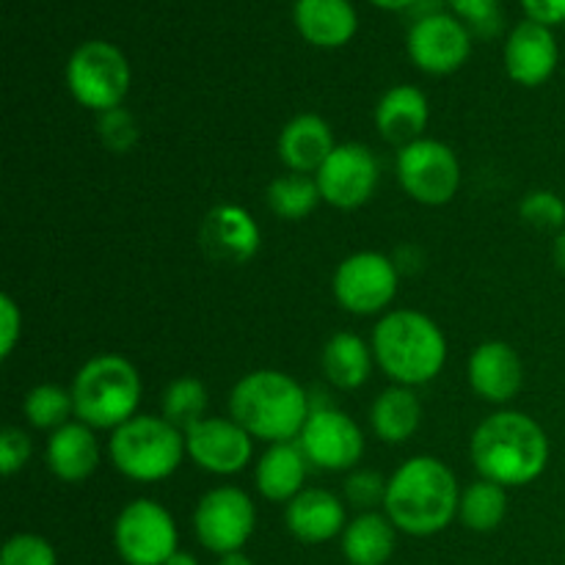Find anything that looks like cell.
I'll return each mask as SVG.
<instances>
[{"label": "cell", "instance_id": "cell-1", "mask_svg": "<svg viewBox=\"0 0 565 565\" xmlns=\"http://www.w3.org/2000/svg\"><path fill=\"white\" fill-rule=\"evenodd\" d=\"M461 491L456 475L434 456L408 458L390 478L384 511L401 533L428 539L458 516Z\"/></svg>", "mask_w": 565, "mask_h": 565}, {"label": "cell", "instance_id": "cell-2", "mask_svg": "<svg viewBox=\"0 0 565 565\" xmlns=\"http://www.w3.org/2000/svg\"><path fill=\"white\" fill-rule=\"evenodd\" d=\"M472 461L480 478L516 489L544 475L550 461V439L527 414L497 412L486 417L472 434Z\"/></svg>", "mask_w": 565, "mask_h": 565}, {"label": "cell", "instance_id": "cell-3", "mask_svg": "<svg viewBox=\"0 0 565 565\" xmlns=\"http://www.w3.org/2000/svg\"><path fill=\"white\" fill-rule=\"evenodd\" d=\"M230 414L252 439L281 445L301 436L312 408L296 379L279 370H254L232 390Z\"/></svg>", "mask_w": 565, "mask_h": 565}, {"label": "cell", "instance_id": "cell-4", "mask_svg": "<svg viewBox=\"0 0 565 565\" xmlns=\"http://www.w3.org/2000/svg\"><path fill=\"white\" fill-rule=\"evenodd\" d=\"M373 356L395 384L423 386L445 370L447 340L428 315L397 309L375 326Z\"/></svg>", "mask_w": 565, "mask_h": 565}, {"label": "cell", "instance_id": "cell-5", "mask_svg": "<svg viewBox=\"0 0 565 565\" xmlns=\"http://www.w3.org/2000/svg\"><path fill=\"white\" fill-rule=\"evenodd\" d=\"M75 417L94 430H116L136 417L141 403V379L132 362L116 353L94 356L77 370L72 384Z\"/></svg>", "mask_w": 565, "mask_h": 565}, {"label": "cell", "instance_id": "cell-6", "mask_svg": "<svg viewBox=\"0 0 565 565\" xmlns=\"http://www.w3.org/2000/svg\"><path fill=\"white\" fill-rule=\"evenodd\" d=\"M110 461L136 483H158L180 469L185 456V434L166 417L136 414L110 436Z\"/></svg>", "mask_w": 565, "mask_h": 565}, {"label": "cell", "instance_id": "cell-7", "mask_svg": "<svg viewBox=\"0 0 565 565\" xmlns=\"http://www.w3.org/2000/svg\"><path fill=\"white\" fill-rule=\"evenodd\" d=\"M66 86L83 108L97 114L121 108L130 92V64L110 42H86L66 64Z\"/></svg>", "mask_w": 565, "mask_h": 565}, {"label": "cell", "instance_id": "cell-8", "mask_svg": "<svg viewBox=\"0 0 565 565\" xmlns=\"http://www.w3.org/2000/svg\"><path fill=\"white\" fill-rule=\"evenodd\" d=\"M177 541L174 519L154 500H132L116 519L114 544L127 565H166Z\"/></svg>", "mask_w": 565, "mask_h": 565}, {"label": "cell", "instance_id": "cell-9", "mask_svg": "<svg viewBox=\"0 0 565 565\" xmlns=\"http://www.w3.org/2000/svg\"><path fill=\"white\" fill-rule=\"evenodd\" d=\"M257 524L252 497L237 486H218L199 500L193 511V533L199 544L213 555L241 552Z\"/></svg>", "mask_w": 565, "mask_h": 565}, {"label": "cell", "instance_id": "cell-10", "mask_svg": "<svg viewBox=\"0 0 565 565\" xmlns=\"http://www.w3.org/2000/svg\"><path fill=\"white\" fill-rule=\"evenodd\" d=\"M397 177L414 202L441 207L461 188V163L447 143L419 138L397 152Z\"/></svg>", "mask_w": 565, "mask_h": 565}, {"label": "cell", "instance_id": "cell-11", "mask_svg": "<svg viewBox=\"0 0 565 565\" xmlns=\"http://www.w3.org/2000/svg\"><path fill=\"white\" fill-rule=\"evenodd\" d=\"M397 296V265L386 254L359 252L340 263L334 274V298L345 312L375 315Z\"/></svg>", "mask_w": 565, "mask_h": 565}, {"label": "cell", "instance_id": "cell-12", "mask_svg": "<svg viewBox=\"0 0 565 565\" xmlns=\"http://www.w3.org/2000/svg\"><path fill=\"white\" fill-rule=\"evenodd\" d=\"M323 202L337 210H356L375 193L379 160L364 143H337L320 171L315 174Z\"/></svg>", "mask_w": 565, "mask_h": 565}, {"label": "cell", "instance_id": "cell-13", "mask_svg": "<svg viewBox=\"0 0 565 565\" xmlns=\"http://www.w3.org/2000/svg\"><path fill=\"white\" fill-rule=\"evenodd\" d=\"M309 463L329 472H345L364 456V436L348 414L337 408H315L298 436Z\"/></svg>", "mask_w": 565, "mask_h": 565}, {"label": "cell", "instance_id": "cell-14", "mask_svg": "<svg viewBox=\"0 0 565 565\" xmlns=\"http://www.w3.org/2000/svg\"><path fill=\"white\" fill-rule=\"evenodd\" d=\"M185 450L196 467L213 475H237L252 461V436L235 419H199L185 430Z\"/></svg>", "mask_w": 565, "mask_h": 565}, {"label": "cell", "instance_id": "cell-15", "mask_svg": "<svg viewBox=\"0 0 565 565\" xmlns=\"http://www.w3.org/2000/svg\"><path fill=\"white\" fill-rule=\"evenodd\" d=\"M204 257L224 265H246L259 252V226L241 204H218L199 226Z\"/></svg>", "mask_w": 565, "mask_h": 565}, {"label": "cell", "instance_id": "cell-16", "mask_svg": "<svg viewBox=\"0 0 565 565\" xmlns=\"http://www.w3.org/2000/svg\"><path fill=\"white\" fill-rule=\"evenodd\" d=\"M408 55L428 75H450L469 58V31L447 14H428L408 33Z\"/></svg>", "mask_w": 565, "mask_h": 565}, {"label": "cell", "instance_id": "cell-17", "mask_svg": "<svg viewBox=\"0 0 565 565\" xmlns=\"http://www.w3.org/2000/svg\"><path fill=\"white\" fill-rule=\"evenodd\" d=\"M557 66V42L550 25L524 20L511 33L505 47V70L519 86L535 88L552 77Z\"/></svg>", "mask_w": 565, "mask_h": 565}, {"label": "cell", "instance_id": "cell-18", "mask_svg": "<svg viewBox=\"0 0 565 565\" xmlns=\"http://www.w3.org/2000/svg\"><path fill=\"white\" fill-rule=\"evenodd\" d=\"M522 359L508 342H483L469 359V384L489 403H508L522 390Z\"/></svg>", "mask_w": 565, "mask_h": 565}, {"label": "cell", "instance_id": "cell-19", "mask_svg": "<svg viewBox=\"0 0 565 565\" xmlns=\"http://www.w3.org/2000/svg\"><path fill=\"white\" fill-rule=\"evenodd\" d=\"M285 524L301 544H326L345 533V505L326 489H303L287 502Z\"/></svg>", "mask_w": 565, "mask_h": 565}, {"label": "cell", "instance_id": "cell-20", "mask_svg": "<svg viewBox=\"0 0 565 565\" xmlns=\"http://www.w3.org/2000/svg\"><path fill=\"white\" fill-rule=\"evenodd\" d=\"M334 149V132L318 114L296 116L287 121L279 136V158L292 174H309V171L318 174Z\"/></svg>", "mask_w": 565, "mask_h": 565}, {"label": "cell", "instance_id": "cell-21", "mask_svg": "<svg viewBox=\"0 0 565 565\" xmlns=\"http://www.w3.org/2000/svg\"><path fill=\"white\" fill-rule=\"evenodd\" d=\"M309 458L303 456L298 441H281V445H270L263 452L254 469V483L257 491L270 502H290L303 491V480H307Z\"/></svg>", "mask_w": 565, "mask_h": 565}, {"label": "cell", "instance_id": "cell-22", "mask_svg": "<svg viewBox=\"0 0 565 565\" xmlns=\"http://www.w3.org/2000/svg\"><path fill=\"white\" fill-rule=\"evenodd\" d=\"M50 472L64 483H83L99 467V445L86 423H66L47 441Z\"/></svg>", "mask_w": 565, "mask_h": 565}, {"label": "cell", "instance_id": "cell-23", "mask_svg": "<svg viewBox=\"0 0 565 565\" xmlns=\"http://www.w3.org/2000/svg\"><path fill=\"white\" fill-rule=\"evenodd\" d=\"M375 125L386 141L401 149L408 147L428 127V99L417 86L390 88L375 108Z\"/></svg>", "mask_w": 565, "mask_h": 565}, {"label": "cell", "instance_id": "cell-24", "mask_svg": "<svg viewBox=\"0 0 565 565\" xmlns=\"http://www.w3.org/2000/svg\"><path fill=\"white\" fill-rule=\"evenodd\" d=\"M296 25L309 44L342 47L356 33V11L348 0H296Z\"/></svg>", "mask_w": 565, "mask_h": 565}, {"label": "cell", "instance_id": "cell-25", "mask_svg": "<svg viewBox=\"0 0 565 565\" xmlns=\"http://www.w3.org/2000/svg\"><path fill=\"white\" fill-rule=\"evenodd\" d=\"M419 423H423V403L414 395L412 386H390L375 397L373 408H370V425L386 445L408 441L417 434Z\"/></svg>", "mask_w": 565, "mask_h": 565}, {"label": "cell", "instance_id": "cell-26", "mask_svg": "<svg viewBox=\"0 0 565 565\" xmlns=\"http://www.w3.org/2000/svg\"><path fill=\"white\" fill-rule=\"evenodd\" d=\"M397 527L384 513H362L342 533V555L351 565H386L395 552Z\"/></svg>", "mask_w": 565, "mask_h": 565}, {"label": "cell", "instance_id": "cell-27", "mask_svg": "<svg viewBox=\"0 0 565 565\" xmlns=\"http://www.w3.org/2000/svg\"><path fill=\"white\" fill-rule=\"evenodd\" d=\"M373 348L351 331H340L323 348V373L337 390H359L373 373Z\"/></svg>", "mask_w": 565, "mask_h": 565}, {"label": "cell", "instance_id": "cell-28", "mask_svg": "<svg viewBox=\"0 0 565 565\" xmlns=\"http://www.w3.org/2000/svg\"><path fill=\"white\" fill-rule=\"evenodd\" d=\"M458 516L472 533H491L500 527L508 516V491L505 486L491 483L480 478L461 494Z\"/></svg>", "mask_w": 565, "mask_h": 565}, {"label": "cell", "instance_id": "cell-29", "mask_svg": "<svg viewBox=\"0 0 565 565\" xmlns=\"http://www.w3.org/2000/svg\"><path fill=\"white\" fill-rule=\"evenodd\" d=\"M318 180L309 174L276 177L268 185V207L285 221H301L318 207L320 202Z\"/></svg>", "mask_w": 565, "mask_h": 565}, {"label": "cell", "instance_id": "cell-30", "mask_svg": "<svg viewBox=\"0 0 565 565\" xmlns=\"http://www.w3.org/2000/svg\"><path fill=\"white\" fill-rule=\"evenodd\" d=\"M28 423L39 430H58L70 423V414H75V401L72 392L58 384H39L33 386L22 403Z\"/></svg>", "mask_w": 565, "mask_h": 565}, {"label": "cell", "instance_id": "cell-31", "mask_svg": "<svg viewBox=\"0 0 565 565\" xmlns=\"http://www.w3.org/2000/svg\"><path fill=\"white\" fill-rule=\"evenodd\" d=\"M207 412V386L199 379H177L163 392V417L180 430L204 419Z\"/></svg>", "mask_w": 565, "mask_h": 565}, {"label": "cell", "instance_id": "cell-32", "mask_svg": "<svg viewBox=\"0 0 565 565\" xmlns=\"http://www.w3.org/2000/svg\"><path fill=\"white\" fill-rule=\"evenodd\" d=\"M519 215L524 224L535 230H563L565 226V202L555 191H533L519 204Z\"/></svg>", "mask_w": 565, "mask_h": 565}, {"label": "cell", "instance_id": "cell-33", "mask_svg": "<svg viewBox=\"0 0 565 565\" xmlns=\"http://www.w3.org/2000/svg\"><path fill=\"white\" fill-rule=\"evenodd\" d=\"M0 565H58L50 541L33 533H17L6 541Z\"/></svg>", "mask_w": 565, "mask_h": 565}, {"label": "cell", "instance_id": "cell-34", "mask_svg": "<svg viewBox=\"0 0 565 565\" xmlns=\"http://www.w3.org/2000/svg\"><path fill=\"white\" fill-rule=\"evenodd\" d=\"M99 138H103L105 149H110V152H130L138 141V125L130 110L114 108L99 114Z\"/></svg>", "mask_w": 565, "mask_h": 565}, {"label": "cell", "instance_id": "cell-35", "mask_svg": "<svg viewBox=\"0 0 565 565\" xmlns=\"http://www.w3.org/2000/svg\"><path fill=\"white\" fill-rule=\"evenodd\" d=\"M386 486L390 480H384V475L379 472H353L345 480V502L353 505L356 511L370 513L375 505H384L386 502Z\"/></svg>", "mask_w": 565, "mask_h": 565}, {"label": "cell", "instance_id": "cell-36", "mask_svg": "<svg viewBox=\"0 0 565 565\" xmlns=\"http://www.w3.org/2000/svg\"><path fill=\"white\" fill-rule=\"evenodd\" d=\"M458 17L467 20L480 36H494L500 31V0H450Z\"/></svg>", "mask_w": 565, "mask_h": 565}, {"label": "cell", "instance_id": "cell-37", "mask_svg": "<svg viewBox=\"0 0 565 565\" xmlns=\"http://www.w3.org/2000/svg\"><path fill=\"white\" fill-rule=\"evenodd\" d=\"M31 439L22 428H3L0 430V469H3L6 478L20 472L28 461H31Z\"/></svg>", "mask_w": 565, "mask_h": 565}, {"label": "cell", "instance_id": "cell-38", "mask_svg": "<svg viewBox=\"0 0 565 565\" xmlns=\"http://www.w3.org/2000/svg\"><path fill=\"white\" fill-rule=\"evenodd\" d=\"M0 315H3V348H0V356L9 359L22 331V315H20V307L14 303V298L11 296L0 298Z\"/></svg>", "mask_w": 565, "mask_h": 565}, {"label": "cell", "instance_id": "cell-39", "mask_svg": "<svg viewBox=\"0 0 565 565\" xmlns=\"http://www.w3.org/2000/svg\"><path fill=\"white\" fill-rule=\"evenodd\" d=\"M530 20L541 25H561L565 22V0H522Z\"/></svg>", "mask_w": 565, "mask_h": 565}, {"label": "cell", "instance_id": "cell-40", "mask_svg": "<svg viewBox=\"0 0 565 565\" xmlns=\"http://www.w3.org/2000/svg\"><path fill=\"white\" fill-rule=\"evenodd\" d=\"M552 257H555V265L565 274V230L555 237V246H552Z\"/></svg>", "mask_w": 565, "mask_h": 565}, {"label": "cell", "instance_id": "cell-41", "mask_svg": "<svg viewBox=\"0 0 565 565\" xmlns=\"http://www.w3.org/2000/svg\"><path fill=\"white\" fill-rule=\"evenodd\" d=\"M218 565H254L252 557H246L243 552H230V555H221Z\"/></svg>", "mask_w": 565, "mask_h": 565}, {"label": "cell", "instance_id": "cell-42", "mask_svg": "<svg viewBox=\"0 0 565 565\" xmlns=\"http://www.w3.org/2000/svg\"><path fill=\"white\" fill-rule=\"evenodd\" d=\"M166 565H199V561H196V555H191V552L177 550L174 555L169 557V563H166Z\"/></svg>", "mask_w": 565, "mask_h": 565}, {"label": "cell", "instance_id": "cell-43", "mask_svg": "<svg viewBox=\"0 0 565 565\" xmlns=\"http://www.w3.org/2000/svg\"><path fill=\"white\" fill-rule=\"evenodd\" d=\"M375 6H381V9H406V6L417 3V0H373Z\"/></svg>", "mask_w": 565, "mask_h": 565}]
</instances>
